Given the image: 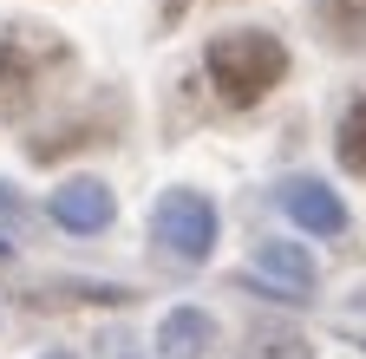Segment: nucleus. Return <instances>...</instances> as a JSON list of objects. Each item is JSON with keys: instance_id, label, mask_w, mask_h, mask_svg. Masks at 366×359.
Listing matches in <instances>:
<instances>
[{"instance_id": "f257e3e1", "label": "nucleus", "mask_w": 366, "mask_h": 359, "mask_svg": "<svg viewBox=\"0 0 366 359\" xmlns=\"http://www.w3.org/2000/svg\"><path fill=\"white\" fill-rule=\"evenodd\" d=\"M209 72H216V85L236 105H249L288 72V53H282V39L262 33V26H229V33L209 39Z\"/></svg>"}, {"instance_id": "20e7f679", "label": "nucleus", "mask_w": 366, "mask_h": 359, "mask_svg": "<svg viewBox=\"0 0 366 359\" xmlns=\"http://www.w3.org/2000/svg\"><path fill=\"white\" fill-rule=\"evenodd\" d=\"M282 209L301 222V229H314V236H340V229H347V209H340V196H334L327 183H307V176L282 183Z\"/></svg>"}, {"instance_id": "9b49d317", "label": "nucleus", "mask_w": 366, "mask_h": 359, "mask_svg": "<svg viewBox=\"0 0 366 359\" xmlns=\"http://www.w3.org/2000/svg\"><path fill=\"white\" fill-rule=\"evenodd\" d=\"M46 359H66V353H46Z\"/></svg>"}, {"instance_id": "0eeeda50", "label": "nucleus", "mask_w": 366, "mask_h": 359, "mask_svg": "<svg viewBox=\"0 0 366 359\" xmlns=\"http://www.w3.org/2000/svg\"><path fill=\"white\" fill-rule=\"evenodd\" d=\"M26 98H33V66L14 39H0V118L26 111Z\"/></svg>"}, {"instance_id": "7ed1b4c3", "label": "nucleus", "mask_w": 366, "mask_h": 359, "mask_svg": "<svg viewBox=\"0 0 366 359\" xmlns=\"http://www.w3.org/2000/svg\"><path fill=\"white\" fill-rule=\"evenodd\" d=\"M112 190L99 183V176H72V183H59L53 190V216L66 222V229H79V236H92V229H105L112 222Z\"/></svg>"}, {"instance_id": "9d476101", "label": "nucleus", "mask_w": 366, "mask_h": 359, "mask_svg": "<svg viewBox=\"0 0 366 359\" xmlns=\"http://www.w3.org/2000/svg\"><path fill=\"white\" fill-rule=\"evenodd\" d=\"M249 359H307V340L301 333H262Z\"/></svg>"}, {"instance_id": "f03ea898", "label": "nucleus", "mask_w": 366, "mask_h": 359, "mask_svg": "<svg viewBox=\"0 0 366 359\" xmlns=\"http://www.w3.org/2000/svg\"><path fill=\"white\" fill-rule=\"evenodd\" d=\"M157 236H164L170 255L203 261L209 242H216V209H209V196H197V190H170V196L157 203Z\"/></svg>"}, {"instance_id": "1a4fd4ad", "label": "nucleus", "mask_w": 366, "mask_h": 359, "mask_svg": "<svg viewBox=\"0 0 366 359\" xmlns=\"http://www.w3.org/2000/svg\"><path fill=\"white\" fill-rule=\"evenodd\" d=\"M334 151H340V163H347L353 176H366V98L347 105V118H340V131H334Z\"/></svg>"}, {"instance_id": "423d86ee", "label": "nucleus", "mask_w": 366, "mask_h": 359, "mask_svg": "<svg viewBox=\"0 0 366 359\" xmlns=\"http://www.w3.org/2000/svg\"><path fill=\"white\" fill-rule=\"evenodd\" d=\"M255 268H262L268 281H282L288 300H301V294L314 288V261H307L295 242H262V248H255Z\"/></svg>"}, {"instance_id": "39448f33", "label": "nucleus", "mask_w": 366, "mask_h": 359, "mask_svg": "<svg viewBox=\"0 0 366 359\" xmlns=\"http://www.w3.org/2000/svg\"><path fill=\"white\" fill-rule=\"evenodd\" d=\"M157 340H164L170 359H203V353L216 346V320H209V313H197V307H170L164 327H157Z\"/></svg>"}, {"instance_id": "6e6552de", "label": "nucleus", "mask_w": 366, "mask_h": 359, "mask_svg": "<svg viewBox=\"0 0 366 359\" xmlns=\"http://www.w3.org/2000/svg\"><path fill=\"white\" fill-rule=\"evenodd\" d=\"M314 14L334 33V46H366V0H314Z\"/></svg>"}]
</instances>
